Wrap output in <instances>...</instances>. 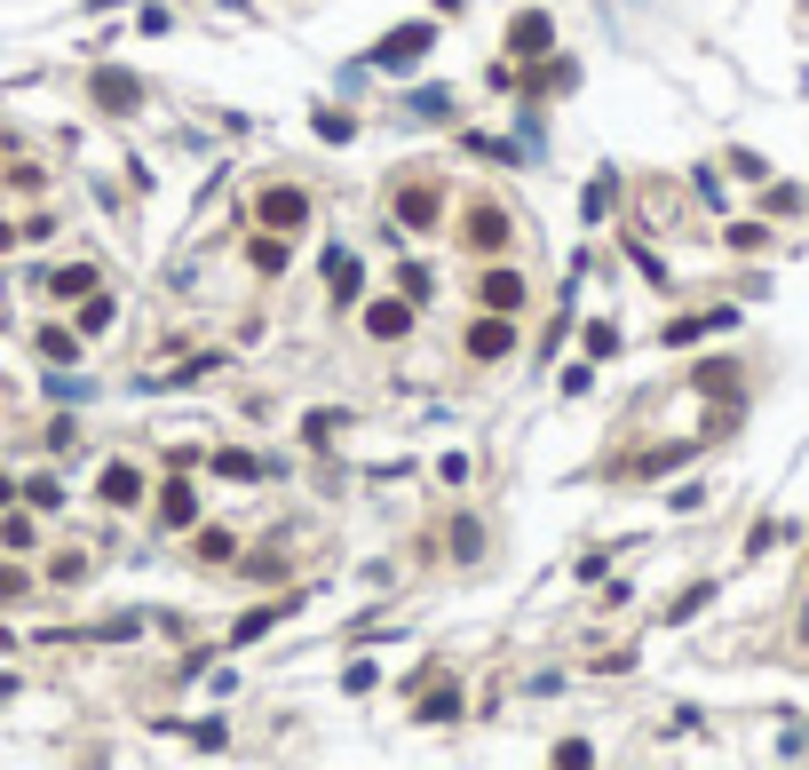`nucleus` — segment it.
Instances as JSON below:
<instances>
[{
    "label": "nucleus",
    "mask_w": 809,
    "mask_h": 770,
    "mask_svg": "<svg viewBox=\"0 0 809 770\" xmlns=\"http://www.w3.org/2000/svg\"><path fill=\"white\" fill-rule=\"evenodd\" d=\"M167 524H191V485H167Z\"/></svg>",
    "instance_id": "obj_15"
},
{
    "label": "nucleus",
    "mask_w": 809,
    "mask_h": 770,
    "mask_svg": "<svg viewBox=\"0 0 809 770\" xmlns=\"http://www.w3.org/2000/svg\"><path fill=\"white\" fill-rule=\"evenodd\" d=\"M41 358H56V365H72V358H80V333H64V326H48V333H41Z\"/></svg>",
    "instance_id": "obj_12"
},
{
    "label": "nucleus",
    "mask_w": 809,
    "mask_h": 770,
    "mask_svg": "<svg viewBox=\"0 0 809 770\" xmlns=\"http://www.w3.org/2000/svg\"><path fill=\"white\" fill-rule=\"evenodd\" d=\"M0 596H24V573H0Z\"/></svg>",
    "instance_id": "obj_16"
},
{
    "label": "nucleus",
    "mask_w": 809,
    "mask_h": 770,
    "mask_svg": "<svg viewBox=\"0 0 809 770\" xmlns=\"http://www.w3.org/2000/svg\"><path fill=\"white\" fill-rule=\"evenodd\" d=\"M254 223H270V230H301V223H310V191H294V183L262 191V199H254Z\"/></svg>",
    "instance_id": "obj_1"
},
{
    "label": "nucleus",
    "mask_w": 809,
    "mask_h": 770,
    "mask_svg": "<svg viewBox=\"0 0 809 770\" xmlns=\"http://www.w3.org/2000/svg\"><path fill=\"white\" fill-rule=\"evenodd\" d=\"M9 247H16V223H0V254H9Z\"/></svg>",
    "instance_id": "obj_17"
},
{
    "label": "nucleus",
    "mask_w": 809,
    "mask_h": 770,
    "mask_svg": "<svg viewBox=\"0 0 809 770\" xmlns=\"http://www.w3.org/2000/svg\"><path fill=\"white\" fill-rule=\"evenodd\" d=\"M404 326H413V303H374L365 310V333H374V342L381 333H404Z\"/></svg>",
    "instance_id": "obj_9"
},
{
    "label": "nucleus",
    "mask_w": 809,
    "mask_h": 770,
    "mask_svg": "<svg viewBox=\"0 0 809 770\" xmlns=\"http://www.w3.org/2000/svg\"><path fill=\"white\" fill-rule=\"evenodd\" d=\"M95 95H104L112 112H127V104H135V80H119V72H95Z\"/></svg>",
    "instance_id": "obj_13"
},
{
    "label": "nucleus",
    "mask_w": 809,
    "mask_h": 770,
    "mask_svg": "<svg viewBox=\"0 0 809 770\" xmlns=\"http://www.w3.org/2000/svg\"><path fill=\"white\" fill-rule=\"evenodd\" d=\"M421 48H429V24H404L389 48H374V64H381V72H404V64H413Z\"/></svg>",
    "instance_id": "obj_6"
},
{
    "label": "nucleus",
    "mask_w": 809,
    "mask_h": 770,
    "mask_svg": "<svg viewBox=\"0 0 809 770\" xmlns=\"http://www.w3.org/2000/svg\"><path fill=\"white\" fill-rule=\"evenodd\" d=\"M104 500H112V509H135V500H144V468L112 461V468H104Z\"/></svg>",
    "instance_id": "obj_7"
},
{
    "label": "nucleus",
    "mask_w": 809,
    "mask_h": 770,
    "mask_svg": "<svg viewBox=\"0 0 809 770\" xmlns=\"http://www.w3.org/2000/svg\"><path fill=\"white\" fill-rule=\"evenodd\" d=\"M326 271H333V294L350 303V294H357V262H350V254H326Z\"/></svg>",
    "instance_id": "obj_14"
},
{
    "label": "nucleus",
    "mask_w": 809,
    "mask_h": 770,
    "mask_svg": "<svg viewBox=\"0 0 809 770\" xmlns=\"http://www.w3.org/2000/svg\"><path fill=\"white\" fill-rule=\"evenodd\" d=\"M9 500H16V485H9V477H0V509H9Z\"/></svg>",
    "instance_id": "obj_18"
},
{
    "label": "nucleus",
    "mask_w": 809,
    "mask_h": 770,
    "mask_svg": "<svg viewBox=\"0 0 809 770\" xmlns=\"http://www.w3.org/2000/svg\"><path fill=\"white\" fill-rule=\"evenodd\" d=\"M215 468L230 485H254V477H270V461H254V453H215Z\"/></svg>",
    "instance_id": "obj_11"
},
{
    "label": "nucleus",
    "mask_w": 809,
    "mask_h": 770,
    "mask_svg": "<svg viewBox=\"0 0 809 770\" xmlns=\"http://www.w3.org/2000/svg\"><path fill=\"white\" fill-rule=\"evenodd\" d=\"M509 48L516 56H539V48H548V16H516L509 24Z\"/></svg>",
    "instance_id": "obj_10"
},
{
    "label": "nucleus",
    "mask_w": 809,
    "mask_h": 770,
    "mask_svg": "<svg viewBox=\"0 0 809 770\" xmlns=\"http://www.w3.org/2000/svg\"><path fill=\"white\" fill-rule=\"evenodd\" d=\"M436 215H445V199H436L429 183H413V191H397V223H413V230H436Z\"/></svg>",
    "instance_id": "obj_4"
},
{
    "label": "nucleus",
    "mask_w": 809,
    "mask_h": 770,
    "mask_svg": "<svg viewBox=\"0 0 809 770\" xmlns=\"http://www.w3.org/2000/svg\"><path fill=\"white\" fill-rule=\"evenodd\" d=\"M468 247H477V254L509 247V215H500V207H468Z\"/></svg>",
    "instance_id": "obj_5"
},
{
    "label": "nucleus",
    "mask_w": 809,
    "mask_h": 770,
    "mask_svg": "<svg viewBox=\"0 0 809 770\" xmlns=\"http://www.w3.org/2000/svg\"><path fill=\"white\" fill-rule=\"evenodd\" d=\"M477 303L516 318V310H524V271H485V279H477Z\"/></svg>",
    "instance_id": "obj_3"
},
{
    "label": "nucleus",
    "mask_w": 809,
    "mask_h": 770,
    "mask_svg": "<svg viewBox=\"0 0 809 770\" xmlns=\"http://www.w3.org/2000/svg\"><path fill=\"white\" fill-rule=\"evenodd\" d=\"M516 350V326H509V310H492V318H477L468 326V358H509Z\"/></svg>",
    "instance_id": "obj_2"
},
{
    "label": "nucleus",
    "mask_w": 809,
    "mask_h": 770,
    "mask_svg": "<svg viewBox=\"0 0 809 770\" xmlns=\"http://www.w3.org/2000/svg\"><path fill=\"white\" fill-rule=\"evenodd\" d=\"M41 286H48V294H56V303H80V294H88V286H95V271H88V262H64V271H48V279H41Z\"/></svg>",
    "instance_id": "obj_8"
}]
</instances>
